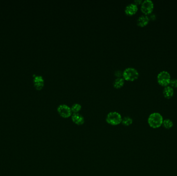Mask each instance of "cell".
<instances>
[{
  "instance_id": "6da1fadb",
  "label": "cell",
  "mask_w": 177,
  "mask_h": 176,
  "mask_svg": "<svg viewBox=\"0 0 177 176\" xmlns=\"http://www.w3.org/2000/svg\"><path fill=\"white\" fill-rule=\"evenodd\" d=\"M164 119L160 113H153L150 115L148 119L149 126L153 129H157L162 126Z\"/></svg>"
},
{
  "instance_id": "7a4b0ae2",
  "label": "cell",
  "mask_w": 177,
  "mask_h": 176,
  "mask_svg": "<svg viewBox=\"0 0 177 176\" xmlns=\"http://www.w3.org/2000/svg\"><path fill=\"white\" fill-rule=\"evenodd\" d=\"M171 79L172 78L170 73L165 70L160 71L157 75V81L158 84L164 87L170 85Z\"/></svg>"
},
{
  "instance_id": "3957f363",
  "label": "cell",
  "mask_w": 177,
  "mask_h": 176,
  "mask_svg": "<svg viewBox=\"0 0 177 176\" xmlns=\"http://www.w3.org/2000/svg\"><path fill=\"white\" fill-rule=\"evenodd\" d=\"M122 76L124 80L134 81L138 79L139 77V72L134 68H127L123 72Z\"/></svg>"
},
{
  "instance_id": "277c9868",
  "label": "cell",
  "mask_w": 177,
  "mask_h": 176,
  "mask_svg": "<svg viewBox=\"0 0 177 176\" xmlns=\"http://www.w3.org/2000/svg\"><path fill=\"white\" fill-rule=\"evenodd\" d=\"M106 122L108 124L112 126H117L120 124L122 118L119 113L117 112H111L108 114L106 117Z\"/></svg>"
},
{
  "instance_id": "5b68a950",
  "label": "cell",
  "mask_w": 177,
  "mask_h": 176,
  "mask_svg": "<svg viewBox=\"0 0 177 176\" xmlns=\"http://www.w3.org/2000/svg\"><path fill=\"white\" fill-rule=\"evenodd\" d=\"M154 5L151 0H145L141 4V10L146 15H148L152 13Z\"/></svg>"
},
{
  "instance_id": "8992f818",
  "label": "cell",
  "mask_w": 177,
  "mask_h": 176,
  "mask_svg": "<svg viewBox=\"0 0 177 176\" xmlns=\"http://www.w3.org/2000/svg\"><path fill=\"white\" fill-rule=\"evenodd\" d=\"M57 111L58 114L63 118H66L72 116V111L70 107L65 104H61L58 107Z\"/></svg>"
},
{
  "instance_id": "52a82bcc",
  "label": "cell",
  "mask_w": 177,
  "mask_h": 176,
  "mask_svg": "<svg viewBox=\"0 0 177 176\" xmlns=\"http://www.w3.org/2000/svg\"><path fill=\"white\" fill-rule=\"evenodd\" d=\"M138 6L135 3H130L126 6L125 8V13L128 16L135 15L138 11Z\"/></svg>"
},
{
  "instance_id": "ba28073f",
  "label": "cell",
  "mask_w": 177,
  "mask_h": 176,
  "mask_svg": "<svg viewBox=\"0 0 177 176\" xmlns=\"http://www.w3.org/2000/svg\"><path fill=\"white\" fill-rule=\"evenodd\" d=\"M34 87L38 90H41L44 86V80L40 75H37L33 79Z\"/></svg>"
},
{
  "instance_id": "9c48e42d",
  "label": "cell",
  "mask_w": 177,
  "mask_h": 176,
  "mask_svg": "<svg viewBox=\"0 0 177 176\" xmlns=\"http://www.w3.org/2000/svg\"><path fill=\"white\" fill-rule=\"evenodd\" d=\"M150 21V18L147 15H143L138 17L137 20V25L140 27L146 26Z\"/></svg>"
},
{
  "instance_id": "30bf717a",
  "label": "cell",
  "mask_w": 177,
  "mask_h": 176,
  "mask_svg": "<svg viewBox=\"0 0 177 176\" xmlns=\"http://www.w3.org/2000/svg\"><path fill=\"white\" fill-rule=\"evenodd\" d=\"M72 120L74 123L77 125H82L85 122V119L83 116L79 113L73 114L72 115Z\"/></svg>"
},
{
  "instance_id": "8fae6325",
  "label": "cell",
  "mask_w": 177,
  "mask_h": 176,
  "mask_svg": "<svg viewBox=\"0 0 177 176\" xmlns=\"http://www.w3.org/2000/svg\"><path fill=\"white\" fill-rule=\"evenodd\" d=\"M163 94L164 97L166 99H170L172 97L174 94V89L172 87L169 86H166L164 87L163 90Z\"/></svg>"
},
{
  "instance_id": "7c38bea8",
  "label": "cell",
  "mask_w": 177,
  "mask_h": 176,
  "mask_svg": "<svg viewBox=\"0 0 177 176\" xmlns=\"http://www.w3.org/2000/svg\"><path fill=\"white\" fill-rule=\"evenodd\" d=\"M124 84V79L119 77L115 80V81L113 82V86L115 88H120L122 87L123 85Z\"/></svg>"
},
{
  "instance_id": "4fadbf2b",
  "label": "cell",
  "mask_w": 177,
  "mask_h": 176,
  "mask_svg": "<svg viewBox=\"0 0 177 176\" xmlns=\"http://www.w3.org/2000/svg\"><path fill=\"white\" fill-rule=\"evenodd\" d=\"M162 126L164 127V128L166 129H171L173 126V122L170 119H164Z\"/></svg>"
},
{
  "instance_id": "5bb4252c",
  "label": "cell",
  "mask_w": 177,
  "mask_h": 176,
  "mask_svg": "<svg viewBox=\"0 0 177 176\" xmlns=\"http://www.w3.org/2000/svg\"><path fill=\"white\" fill-rule=\"evenodd\" d=\"M121 123L125 126H130L133 123V119L130 117L126 116L122 118Z\"/></svg>"
},
{
  "instance_id": "9a60e30c",
  "label": "cell",
  "mask_w": 177,
  "mask_h": 176,
  "mask_svg": "<svg viewBox=\"0 0 177 176\" xmlns=\"http://www.w3.org/2000/svg\"><path fill=\"white\" fill-rule=\"evenodd\" d=\"M70 109H71L72 112L73 113V114L78 113L79 111L81 110V105L78 103H75L72 105V107H70Z\"/></svg>"
},
{
  "instance_id": "2e32d148",
  "label": "cell",
  "mask_w": 177,
  "mask_h": 176,
  "mask_svg": "<svg viewBox=\"0 0 177 176\" xmlns=\"http://www.w3.org/2000/svg\"><path fill=\"white\" fill-rule=\"evenodd\" d=\"M170 86L172 87L173 89L177 88V79H171V81L170 82Z\"/></svg>"
},
{
  "instance_id": "e0dca14e",
  "label": "cell",
  "mask_w": 177,
  "mask_h": 176,
  "mask_svg": "<svg viewBox=\"0 0 177 176\" xmlns=\"http://www.w3.org/2000/svg\"><path fill=\"white\" fill-rule=\"evenodd\" d=\"M142 1H141V0H136V1H134V3L136 4V5H139V4H141L142 3Z\"/></svg>"
}]
</instances>
